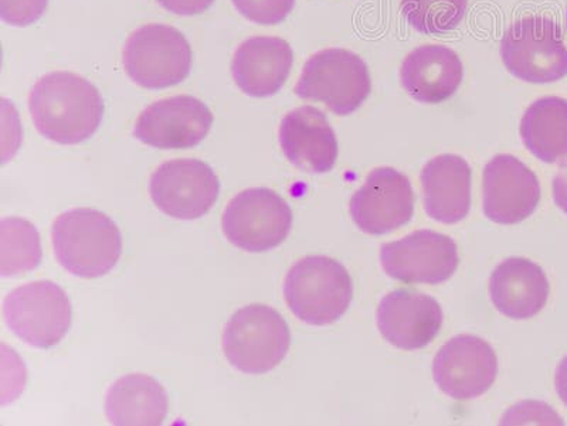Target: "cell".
Segmentation results:
<instances>
[{"mask_svg": "<svg viewBox=\"0 0 567 426\" xmlns=\"http://www.w3.org/2000/svg\"><path fill=\"white\" fill-rule=\"evenodd\" d=\"M501 59L506 70L525 83L550 84L567 75V49L560 27L540 14L511 24L501 42Z\"/></svg>", "mask_w": 567, "mask_h": 426, "instance_id": "obj_5", "label": "cell"}, {"mask_svg": "<svg viewBox=\"0 0 567 426\" xmlns=\"http://www.w3.org/2000/svg\"><path fill=\"white\" fill-rule=\"evenodd\" d=\"M556 393L567 407V356L561 360L555 375Z\"/></svg>", "mask_w": 567, "mask_h": 426, "instance_id": "obj_30", "label": "cell"}, {"mask_svg": "<svg viewBox=\"0 0 567 426\" xmlns=\"http://www.w3.org/2000/svg\"><path fill=\"white\" fill-rule=\"evenodd\" d=\"M29 110L35 129L45 139L78 145L100 128L104 101L89 80L69 71H55L34 85Z\"/></svg>", "mask_w": 567, "mask_h": 426, "instance_id": "obj_1", "label": "cell"}, {"mask_svg": "<svg viewBox=\"0 0 567 426\" xmlns=\"http://www.w3.org/2000/svg\"><path fill=\"white\" fill-rule=\"evenodd\" d=\"M400 7L410 27L437 35L457 29L467 13L468 0H400Z\"/></svg>", "mask_w": 567, "mask_h": 426, "instance_id": "obj_25", "label": "cell"}, {"mask_svg": "<svg viewBox=\"0 0 567 426\" xmlns=\"http://www.w3.org/2000/svg\"><path fill=\"white\" fill-rule=\"evenodd\" d=\"M371 91L367 63L346 49H327L313 54L296 85L301 100L322 103L339 116L361 108Z\"/></svg>", "mask_w": 567, "mask_h": 426, "instance_id": "obj_6", "label": "cell"}, {"mask_svg": "<svg viewBox=\"0 0 567 426\" xmlns=\"http://www.w3.org/2000/svg\"><path fill=\"white\" fill-rule=\"evenodd\" d=\"M526 149L545 164L567 159V100L546 96L535 101L520 121Z\"/></svg>", "mask_w": 567, "mask_h": 426, "instance_id": "obj_23", "label": "cell"}, {"mask_svg": "<svg viewBox=\"0 0 567 426\" xmlns=\"http://www.w3.org/2000/svg\"><path fill=\"white\" fill-rule=\"evenodd\" d=\"M442 326L443 309L425 293L398 289L379 303V331L394 347L408 352L427 347Z\"/></svg>", "mask_w": 567, "mask_h": 426, "instance_id": "obj_16", "label": "cell"}, {"mask_svg": "<svg viewBox=\"0 0 567 426\" xmlns=\"http://www.w3.org/2000/svg\"><path fill=\"white\" fill-rule=\"evenodd\" d=\"M468 162L457 155H440L423 167L424 209L430 218L443 225H457L471 209Z\"/></svg>", "mask_w": 567, "mask_h": 426, "instance_id": "obj_21", "label": "cell"}, {"mask_svg": "<svg viewBox=\"0 0 567 426\" xmlns=\"http://www.w3.org/2000/svg\"><path fill=\"white\" fill-rule=\"evenodd\" d=\"M352 278L341 262L312 256L293 263L284 282V298L293 316L311 326L339 321L351 306Z\"/></svg>", "mask_w": 567, "mask_h": 426, "instance_id": "obj_3", "label": "cell"}, {"mask_svg": "<svg viewBox=\"0 0 567 426\" xmlns=\"http://www.w3.org/2000/svg\"><path fill=\"white\" fill-rule=\"evenodd\" d=\"M464 67L454 50L440 44L420 45L404 59L400 80L408 94L422 104H442L457 93Z\"/></svg>", "mask_w": 567, "mask_h": 426, "instance_id": "obj_19", "label": "cell"}, {"mask_svg": "<svg viewBox=\"0 0 567 426\" xmlns=\"http://www.w3.org/2000/svg\"><path fill=\"white\" fill-rule=\"evenodd\" d=\"M549 292L544 270L525 258L501 262L489 279V297L496 311L514 321L536 316L548 303Z\"/></svg>", "mask_w": 567, "mask_h": 426, "instance_id": "obj_20", "label": "cell"}, {"mask_svg": "<svg viewBox=\"0 0 567 426\" xmlns=\"http://www.w3.org/2000/svg\"><path fill=\"white\" fill-rule=\"evenodd\" d=\"M49 0H0V17L10 27L24 28L38 22Z\"/></svg>", "mask_w": 567, "mask_h": 426, "instance_id": "obj_27", "label": "cell"}, {"mask_svg": "<svg viewBox=\"0 0 567 426\" xmlns=\"http://www.w3.org/2000/svg\"><path fill=\"white\" fill-rule=\"evenodd\" d=\"M3 318L10 331L24 343L50 349L70 331L73 309L68 293L58 283L38 281L8 293Z\"/></svg>", "mask_w": 567, "mask_h": 426, "instance_id": "obj_8", "label": "cell"}, {"mask_svg": "<svg viewBox=\"0 0 567 426\" xmlns=\"http://www.w3.org/2000/svg\"><path fill=\"white\" fill-rule=\"evenodd\" d=\"M168 394L155 378L130 374L116 380L105 397L111 425L158 426L168 415Z\"/></svg>", "mask_w": 567, "mask_h": 426, "instance_id": "obj_22", "label": "cell"}, {"mask_svg": "<svg viewBox=\"0 0 567 426\" xmlns=\"http://www.w3.org/2000/svg\"><path fill=\"white\" fill-rule=\"evenodd\" d=\"M42 261L39 231L23 218L10 217L0 221V272L18 277L33 271Z\"/></svg>", "mask_w": 567, "mask_h": 426, "instance_id": "obj_24", "label": "cell"}, {"mask_svg": "<svg viewBox=\"0 0 567 426\" xmlns=\"http://www.w3.org/2000/svg\"><path fill=\"white\" fill-rule=\"evenodd\" d=\"M220 181L205 162L175 159L165 162L150 180V195L164 215L176 220H197L215 206Z\"/></svg>", "mask_w": 567, "mask_h": 426, "instance_id": "obj_10", "label": "cell"}, {"mask_svg": "<svg viewBox=\"0 0 567 426\" xmlns=\"http://www.w3.org/2000/svg\"><path fill=\"white\" fill-rule=\"evenodd\" d=\"M123 63L128 77L142 89L174 87L190 74L192 49L179 30L146 24L126 40Z\"/></svg>", "mask_w": 567, "mask_h": 426, "instance_id": "obj_7", "label": "cell"}, {"mask_svg": "<svg viewBox=\"0 0 567 426\" xmlns=\"http://www.w3.org/2000/svg\"><path fill=\"white\" fill-rule=\"evenodd\" d=\"M278 135L284 155L297 169L323 175L336 166L338 141L322 111L310 105L291 111L284 116Z\"/></svg>", "mask_w": 567, "mask_h": 426, "instance_id": "obj_17", "label": "cell"}, {"mask_svg": "<svg viewBox=\"0 0 567 426\" xmlns=\"http://www.w3.org/2000/svg\"><path fill=\"white\" fill-rule=\"evenodd\" d=\"M498 375V359L485 340L460 334L449 340L433 363L435 384L455 401L481 397L493 387Z\"/></svg>", "mask_w": 567, "mask_h": 426, "instance_id": "obj_12", "label": "cell"}, {"mask_svg": "<svg viewBox=\"0 0 567 426\" xmlns=\"http://www.w3.org/2000/svg\"><path fill=\"white\" fill-rule=\"evenodd\" d=\"M291 344L288 324L266 304L239 309L223 332V353L245 374H266L286 359Z\"/></svg>", "mask_w": 567, "mask_h": 426, "instance_id": "obj_4", "label": "cell"}, {"mask_svg": "<svg viewBox=\"0 0 567 426\" xmlns=\"http://www.w3.org/2000/svg\"><path fill=\"white\" fill-rule=\"evenodd\" d=\"M349 212L354 225L367 235L382 236L398 230L414 215L412 183L393 167H379L352 196Z\"/></svg>", "mask_w": 567, "mask_h": 426, "instance_id": "obj_14", "label": "cell"}, {"mask_svg": "<svg viewBox=\"0 0 567 426\" xmlns=\"http://www.w3.org/2000/svg\"><path fill=\"white\" fill-rule=\"evenodd\" d=\"M291 227L290 206L266 187L247 189L233 197L221 217L223 235L247 252H266L281 246Z\"/></svg>", "mask_w": 567, "mask_h": 426, "instance_id": "obj_9", "label": "cell"}, {"mask_svg": "<svg viewBox=\"0 0 567 426\" xmlns=\"http://www.w3.org/2000/svg\"><path fill=\"white\" fill-rule=\"evenodd\" d=\"M458 262L457 243L430 230L413 232L381 248L383 271L403 283L439 285L454 276Z\"/></svg>", "mask_w": 567, "mask_h": 426, "instance_id": "obj_11", "label": "cell"}, {"mask_svg": "<svg viewBox=\"0 0 567 426\" xmlns=\"http://www.w3.org/2000/svg\"><path fill=\"white\" fill-rule=\"evenodd\" d=\"M554 200L556 206L567 215V160L560 166L554 179Z\"/></svg>", "mask_w": 567, "mask_h": 426, "instance_id": "obj_29", "label": "cell"}, {"mask_svg": "<svg viewBox=\"0 0 567 426\" xmlns=\"http://www.w3.org/2000/svg\"><path fill=\"white\" fill-rule=\"evenodd\" d=\"M293 53L280 38L256 35L236 50L231 74L243 93L256 98L276 95L290 77Z\"/></svg>", "mask_w": 567, "mask_h": 426, "instance_id": "obj_18", "label": "cell"}, {"mask_svg": "<svg viewBox=\"0 0 567 426\" xmlns=\"http://www.w3.org/2000/svg\"><path fill=\"white\" fill-rule=\"evenodd\" d=\"M233 4L250 22L272 27L288 18L296 0H233Z\"/></svg>", "mask_w": 567, "mask_h": 426, "instance_id": "obj_26", "label": "cell"}, {"mask_svg": "<svg viewBox=\"0 0 567 426\" xmlns=\"http://www.w3.org/2000/svg\"><path fill=\"white\" fill-rule=\"evenodd\" d=\"M52 241L60 266L84 279L106 276L123 253L120 228L94 209H73L55 218Z\"/></svg>", "mask_w": 567, "mask_h": 426, "instance_id": "obj_2", "label": "cell"}, {"mask_svg": "<svg viewBox=\"0 0 567 426\" xmlns=\"http://www.w3.org/2000/svg\"><path fill=\"white\" fill-rule=\"evenodd\" d=\"M162 8L179 17H194L204 13L215 0H156Z\"/></svg>", "mask_w": 567, "mask_h": 426, "instance_id": "obj_28", "label": "cell"}, {"mask_svg": "<svg viewBox=\"0 0 567 426\" xmlns=\"http://www.w3.org/2000/svg\"><path fill=\"white\" fill-rule=\"evenodd\" d=\"M213 115L204 101L176 95L156 101L140 115L134 136L156 149H189L209 134Z\"/></svg>", "mask_w": 567, "mask_h": 426, "instance_id": "obj_13", "label": "cell"}, {"mask_svg": "<svg viewBox=\"0 0 567 426\" xmlns=\"http://www.w3.org/2000/svg\"><path fill=\"white\" fill-rule=\"evenodd\" d=\"M484 215L496 225L513 226L534 215L540 201L538 177L513 155H496L485 166Z\"/></svg>", "mask_w": 567, "mask_h": 426, "instance_id": "obj_15", "label": "cell"}]
</instances>
